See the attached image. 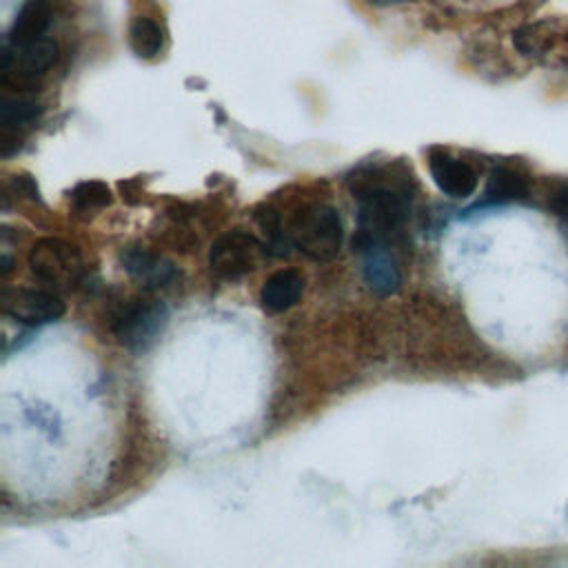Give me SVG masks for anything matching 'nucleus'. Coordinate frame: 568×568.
Masks as SVG:
<instances>
[{"instance_id":"nucleus-1","label":"nucleus","mask_w":568,"mask_h":568,"mask_svg":"<svg viewBox=\"0 0 568 568\" xmlns=\"http://www.w3.org/2000/svg\"><path fill=\"white\" fill-rule=\"evenodd\" d=\"M357 233L353 248L362 251L373 242H384L397 233L408 217V200L388 186L357 189Z\"/></svg>"},{"instance_id":"nucleus-2","label":"nucleus","mask_w":568,"mask_h":568,"mask_svg":"<svg viewBox=\"0 0 568 568\" xmlns=\"http://www.w3.org/2000/svg\"><path fill=\"white\" fill-rule=\"evenodd\" d=\"M286 235L297 251L315 262H328L337 257L344 242L339 213L326 204H308L295 211Z\"/></svg>"},{"instance_id":"nucleus-3","label":"nucleus","mask_w":568,"mask_h":568,"mask_svg":"<svg viewBox=\"0 0 568 568\" xmlns=\"http://www.w3.org/2000/svg\"><path fill=\"white\" fill-rule=\"evenodd\" d=\"M169 320L166 306L153 297H131L118 306L111 317L115 339L129 351H146L164 331Z\"/></svg>"},{"instance_id":"nucleus-4","label":"nucleus","mask_w":568,"mask_h":568,"mask_svg":"<svg viewBox=\"0 0 568 568\" xmlns=\"http://www.w3.org/2000/svg\"><path fill=\"white\" fill-rule=\"evenodd\" d=\"M29 266L44 284L55 288L78 286L84 273L82 253L60 237H42L29 251Z\"/></svg>"},{"instance_id":"nucleus-5","label":"nucleus","mask_w":568,"mask_h":568,"mask_svg":"<svg viewBox=\"0 0 568 568\" xmlns=\"http://www.w3.org/2000/svg\"><path fill=\"white\" fill-rule=\"evenodd\" d=\"M268 248L246 231H231L217 237L209 253V268L217 280L235 282L255 271Z\"/></svg>"},{"instance_id":"nucleus-6","label":"nucleus","mask_w":568,"mask_h":568,"mask_svg":"<svg viewBox=\"0 0 568 568\" xmlns=\"http://www.w3.org/2000/svg\"><path fill=\"white\" fill-rule=\"evenodd\" d=\"M2 313L18 324L38 326L60 320L64 315V302L55 293L42 288H4Z\"/></svg>"},{"instance_id":"nucleus-7","label":"nucleus","mask_w":568,"mask_h":568,"mask_svg":"<svg viewBox=\"0 0 568 568\" xmlns=\"http://www.w3.org/2000/svg\"><path fill=\"white\" fill-rule=\"evenodd\" d=\"M428 171L437 189L455 200H464L477 189V173L464 160L446 153L444 149L428 151Z\"/></svg>"},{"instance_id":"nucleus-8","label":"nucleus","mask_w":568,"mask_h":568,"mask_svg":"<svg viewBox=\"0 0 568 568\" xmlns=\"http://www.w3.org/2000/svg\"><path fill=\"white\" fill-rule=\"evenodd\" d=\"M359 253L364 257L362 273L368 288L382 297L397 293L402 286V275H399V268L395 266V260L386 251L384 242H373L364 246Z\"/></svg>"},{"instance_id":"nucleus-9","label":"nucleus","mask_w":568,"mask_h":568,"mask_svg":"<svg viewBox=\"0 0 568 568\" xmlns=\"http://www.w3.org/2000/svg\"><path fill=\"white\" fill-rule=\"evenodd\" d=\"M122 264L126 273L140 282L146 291H155L166 286L175 277V266L166 257H160L144 248H126L122 253Z\"/></svg>"},{"instance_id":"nucleus-10","label":"nucleus","mask_w":568,"mask_h":568,"mask_svg":"<svg viewBox=\"0 0 568 568\" xmlns=\"http://www.w3.org/2000/svg\"><path fill=\"white\" fill-rule=\"evenodd\" d=\"M304 291V277L293 268L275 271L260 288V304L268 313H284L297 304Z\"/></svg>"},{"instance_id":"nucleus-11","label":"nucleus","mask_w":568,"mask_h":568,"mask_svg":"<svg viewBox=\"0 0 568 568\" xmlns=\"http://www.w3.org/2000/svg\"><path fill=\"white\" fill-rule=\"evenodd\" d=\"M49 22H51V11H49L47 2H42V0L24 2L11 22L9 44L20 47V44L40 40L44 36V31L49 29Z\"/></svg>"},{"instance_id":"nucleus-12","label":"nucleus","mask_w":568,"mask_h":568,"mask_svg":"<svg viewBox=\"0 0 568 568\" xmlns=\"http://www.w3.org/2000/svg\"><path fill=\"white\" fill-rule=\"evenodd\" d=\"M528 195V180L508 166H495L488 175L484 204H506Z\"/></svg>"},{"instance_id":"nucleus-13","label":"nucleus","mask_w":568,"mask_h":568,"mask_svg":"<svg viewBox=\"0 0 568 568\" xmlns=\"http://www.w3.org/2000/svg\"><path fill=\"white\" fill-rule=\"evenodd\" d=\"M42 115V106L27 98H9L0 100V126L2 135H16L18 131L31 126Z\"/></svg>"},{"instance_id":"nucleus-14","label":"nucleus","mask_w":568,"mask_h":568,"mask_svg":"<svg viewBox=\"0 0 568 568\" xmlns=\"http://www.w3.org/2000/svg\"><path fill=\"white\" fill-rule=\"evenodd\" d=\"M129 44L138 58H155L162 51L164 33L160 24L146 16H135L129 27Z\"/></svg>"},{"instance_id":"nucleus-15","label":"nucleus","mask_w":568,"mask_h":568,"mask_svg":"<svg viewBox=\"0 0 568 568\" xmlns=\"http://www.w3.org/2000/svg\"><path fill=\"white\" fill-rule=\"evenodd\" d=\"M69 200L73 204V209L78 211H100L104 206H111L113 202V193L111 189L100 182V180H84V182H78L71 193H69Z\"/></svg>"},{"instance_id":"nucleus-16","label":"nucleus","mask_w":568,"mask_h":568,"mask_svg":"<svg viewBox=\"0 0 568 568\" xmlns=\"http://www.w3.org/2000/svg\"><path fill=\"white\" fill-rule=\"evenodd\" d=\"M513 42L526 55H541L544 51L550 49L552 36L546 31L544 24H528V27H521L519 31H515Z\"/></svg>"},{"instance_id":"nucleus-17","label":"nucleus","mask_w":568,"mask_h":568,"mask_svg":"<svg viewBox=\"0 0 568 568\" xmlns=\"http://www.w3.org/2000/svg\"><path fill=\"white\" fill-rule=\"evenodd\" d=\"M13 189H16L18 193L29 195L31 200H40V195H38V186H36L33 178H29V175H16V178H13Z\"/></svg>"},{"instance_id":"nucleus-18","label":"nucleus","mask_w":568,"mask_h":568,"mask_svg":"<svg viewBox=\"0 0 568 568\" xmlns=\"http://www.w3.org/2000/svg\"><path fill=\"white\" fill-rule=\"evenodd\" d=\"M555 211L557 215L568 220V186H564L557 195H555Z\"/></svg>"},{"instance_id":"nucleus-19","label":"nucleus","mask_w":568,"mask_h":568,"mask_svg":"<svg viewBox=\"0 0 568 568\" xmlns=\"http://www.w3.org/2000/svg\"><path fill=\"white\" fill-rule=\"evenodd\" d=\"M373 7H390V4H402V2H410V0H366Z\"/></svg>"}]
</instances>
